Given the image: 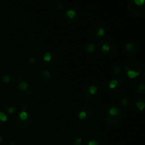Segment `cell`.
Returning a JSON list of instances; mask_svg holds the SVG:
<instances>
[{
    "label": "cell",
    "instance_id": "277c9868",
    "mask_svg": "<svg viewBox=\"0 0 145 145\" xmlns=\"http://www.w3.org/2000/svg\"><path fill=\"white\" fill-rule=\"evenodd\" d=\"M124 72L130 79H135L142 72L141 65L137 61L131 60L126 62L124 65Z\"/></svg>",
    "mask_w": 145,
    "mask_h": 145
},
{
    "label": "cell",
    "instance_id": "e0dca14e",
    "mask_svg": "<svg viewBox=\"0 0 145 145\" xmlns=\"http://www.w3.org/2000/svg\"><path fill=\"white\" fill-rule=\"evenodd\" d=\"M4 109L6 110V111L8 113V114H14L17 110V106L16 104V103H14V101H7L4 105Z\"/></svg>",
    "mask_w": 145,
    "mask_h": 145
},
{
    "label": "cell",
    "instance_id": "603a6c76",
    "mask_svg": "<svg viewBox=\"0 0 145 145\" xmlns=\"http://www.w3.org/2000/svg\"><path fill=\"white\" fill-rule=\"evenodd\" d=\"M121 67H120V66L119 65H117V64H116V65H113V66H112V72H113V74L116 75V76L120 74V72H121Z\"/></svg>",
    "mask_w": 145,
    "mask_h": 145
},
{
    "label": "cell",
    "instance_id": "9c48e42d",
    "mask_svg": "<svg viewBox=\"0 0 145 145\" xmlns=\"http://www.w3.org/2000/svg\"><path fill=\"white\" fill-rule=\"evenodd\" d=\"M64 21L69 25H74L77 22L79 19V14L78 12L74 8H69L67 10L64 14Z\"/></svg>",
    "mask_w": 145,
    "mask_h": 145
},
{
    "label": "cell",
    "instance_id": "5b68a950",
    "mask_svg": "<svg viewBox=\"0 0 145 145\" xmlns=\"http://www.w3.org/2000/svg\"><path fill=\"white\" fill-rule=\"evenodd\" d=\"M127 8L136 17L145 16V0H128Z\"/></svg>",
    "mask_w": 145,
    "mask_h": 145
},
{
    "label": "cell",
    "instance_id": "cb8c5ba5",
    "mask_svg": "<svg viewBox=\"0 0 145 145\" xmlns=\"http://www.w3.org/2000/svg\"><path fill=\"white\" fill-rule=\"evenodd\" d=\"M29 108V103L27 101L24 100L20 103L19 104V108L21 111H26Z\"/></svg>",
    "mask_w": 145,
    "mask_h": 145
},
{
    "label": "cell",
    "instance_id": "ac0fdd59",
    "mask_svg": "<svg viewBox=\"0 0 145 145\" xmlns=\"http://www.w3.org/2000/svg\"><path fill=\"white\" fill-rule=\"evenodd\" d=\"M135 91L139 94L143 95L145 93V82L142 80H137L135 84Z\"/></svg>",
    "mask_w": 145,
    "mask_h": 145
},
{
    "label": "cell",
    "instance_id": "f1b7e54d",
    "mask_svg": "<svg viewBox=\"0 0 145 145\" xmlns=\"http://www.w3.org/2000/svg\"><path fill=\"white\" fill-rule=\"evenodd\" d=\"M56 7L58 10H63L65 8V4L62 2H57L56 4Z\"/></svg>",
    "mask_w": 145,
    "mask_h": 145
},
{
    "label": "cell",
    "instance_id": "9a60e30c",
    "mask_svg": "<svg viewBox=\"0 0 145 145\" xmlns=\"http://www.w3.org/2000/svg\"><path fill=\"white\" fill-rule=\"evenodd\" d=\"M1 79H2V82L6 84H14L17 82L16 76H15L14 74L8 73V72L4 74Z\"/></svg>",
    "mask_w": 145,
    "mask_h": 145
},
{
    "label": "cell",
    "instance_id": "52a82bcc",
    "mask_svg": "<svg viewBox=\"0 0 145 145\" xmlns=\"http://www.w3.org/2000/svg\"><path fill=\"white\" fill-rule=\"evenodd\" d=\"M16 93L21 97L24 98V99H29L33 93V88L25 81L20 82L16 86Z\"/></svg>",
    "mask_w": 145,
    "mask_h": 145
},
{
    "label": "cell",
    "instance_id": "8fae6325",
    "mask_svg": "<svg viewBox=\"0 0 145 145\" xmlns=\"http://www.w3.org/2000/svg\"><path fill=\"white\" fill-rule=\"evenodd\" d=\"M93 117V111L88 107L82 108L78 113V118L82 121H89Z\"/></svg>",
    "mask_w": 145,
    "mask_h": 145
},
{
    "label": "cell",
    "instance_id": "6da1fadb",
    "mask_svg": "<svg viewBox=\"0 0 145 145\" xmlns=\"http://www.w3.org/2000/svg\"><path fill=\"white\" fill-rule=\"evenodd\" d=\"M97 48L105 56L113 57L117 52V44L113 39L109 38H103L99 40Z\"/></svg>",
    "mask_w": 145,
    "mask_h": 145
},
{
    "label": "cell",
    "instance_id": "7c38bea8",
    "mask_svg": "<svg viewBox=\"0 0 145 145\" xmlns=\"http://www.w3.org/2000/svg\"><path fill=\"white\" fill-rule=\"evenodd\" d=\"M98 93V89L96 86L92 84H88L83 89V95L88 99H93Z\"/></svg>",
    "mask_w": 145,
    "mask_h": 145
},
{
    "label": "cell",
    "instance_id": "8992f818",
    "mask_svg": "<svg viewBox=\"0 0 145 145\" xmlns=\"http://www.w3.org/2000/svg\"><path fill=\"white\" fill-rule=\"evenodd\" d=\"M59 61V56L57 52L55 51H48L43 55L42 58V63L45 67L53 68L57 66Z\"/></svg>",
    "mask_w": 145,
    "mask_h": 145
},
{
    "label": "cell",
    "instance_id": "d6986e66",
    "mask_svg": "<svg viewBox=\"0 0 145 145\" xmlns=\"http://www.w3.org/2000/svg\"><path fill=\"white\" fill-rule=\"evenodd\" d=\"M131 104V101H130V98L128 96H125L124 97L122 98L119 102V105H120V108L123 110H126L128 108Z\"/></svg>",
    "mask_w": 145,
    "mask_h": 145
},
{
    "label": "cell",
    "instance_id": "7402d4cb",
    "mask_svg": "<svg viewBox=\"0 0 145 145\" xmlns=\"http://www.w3.org/2000/svg\"><path fill=\"white\" fill-rule=\"evenodd\" d=\"M28 65L31 67V68H36L38 67V65H39V62H38V59L34 57H32L28 59Z\"/></svg>",
    "mask_w": 145,
    "mask_h": 145
},
{
    "label": "cell",
    "instance_id": "f546056e",
    "mask_svg": "<svg viewBox=\"0 0 145 145\" xmlns=\"http://www.w3.org/2000/svg\"><path fill=\"white\" fill-rule=\"evenodd\" d=\"M4 140H5V135L3 132L0 131V144H3V142H4Z\"/></svg>",
    "mask_w": 145,
    "mask_h": 145
},
{
    "label": "cell",
    "instance_id": "4fadbf2b",
    "mask_svg": "<svg viewBox=\"0 0 145 145\" xmlns=\"http://www.w3.org/2000/svg\"><path fill=\"white\" fill-rule=\"evenodd\" d=\"M124 85V82L120 78H114L108 84V87L113 92H119Z\"/></svg>",
    "mask_w": 145,
    "mask_h": 145
},
{
    "label": "cell",
    "instance_id": "3957f363",
    "mask_svg": "<svg viewBox=\"0 0 145 145\" xmlns=\"http://www.w3.org/2000/svg\"><path fill=\"white\" fill-rule=\"evenodd\" d=\"M33 116L26 111H21L16 116L15 123L19 130H27L33 124Z\"/></svg>",
    "mask_w": 145,
    "mask_h": 145
},
{
    "label": "cell",
    "instance_id": "4dcf8cb0",
    "mask_svg": "<svg viewBox=\"0 0 145 145\" xmlns=\"http://www.w3.org/2000/svg\"><path fill=\"white\" fill-rule=\"evenodd\" d=\"M7 145H17V142L15 140H9L7 142Z\"/></svg>",
    "mask_w": 145,
    "mask_h": 145
},
{
    "label": "cell",
    "instance_id": "5bb4252c",
    "mask_svg": "<svg viewBox=\"0 0 145 145\" xmlns=\"http://www.w3.org/2000/svg\"><path fill=\"white\" fill-rule=\"evenodd\" d=\"M38 79L42 82V84H48L51 81V78H52V75H51L50 72L46 69H40L38 72Z\"/></svg>",
    "mask_w": 145,
    "mask_h": 145
},
{
    "label": "cell",
    "instance_id": "2e32d148",
    "mask_svg": "<svg viewBox=\"0 0 145 145\" xmlns=\"http://www.w3.org/2000/svg\"><path fill=\"white\" fill-rule=\"evenodd\" d=\"M84 134L87 140H93L97 136V131L94 127H87L84 130Z\"/></svg>",
    "mask_w": 145,
    "mask_h": 145
},
{
    "label": "cell",
    "instance_id": "7a4b0ae2",
    "mask_svg": "<svg viewBox=\"0 0 145 145\" xmlns=\"http://www.w3.org/2000/svg\"><path fill=\"white\" fill-rule=\"evenodd\" d=\"M105 121L109 126L118 125L123 118V113L121 110L116 107H111L106 110L105 113Z\"/></svg>",
    "mask_w": 145,
    "mask_h": 145
},
{
    "label": "cell",
    "instance_id": "4316f807",
    "mask_svg": "<svg viewBox=\"0 0 145 145\" xmlns=\"http://www.w3.org/2000/svg\"><path fill=\"white\" fill-rule=\"evenodd\" d=\"M16 79L17 82H18V83L25 82V76H24V74H18L16 75Z\"/></svg>",
    "mask_w": 145,
    "mask_h": 145
},
{
    "label": "cell",
    "instance_id": "ba28073f",
    "mask_svg": "<svg viewBox=\"0 0 145 145\" xmlns=\"http://www.w3.org/2000/svg\"><path fill=\"white\" fill-rule=\"evenodd\" d=\"M90 35L93 39L101 38L106 33V29L101 23H94L90 28Z\"/></svg>",
    "mask_w": 145,
    "mask_h": 145
},
{
    "label": "cell",
    "instance_id": "484cf974",
    "mask_svg": "<svg viewBox=\"0 0 145 145\" xmlns=\"http://www.w3.org/2000/svg\"><path fill=\"white\" fill-rule=\"evenodd\" d=\"M82 138L79 136H76L73 139L72 145H82Z\"/></svg>",
    "mask_w": 145,
    "mask_h": 145
},
{
    "label": "cell",
    "instance_id": "83f0119b",
    "mask_svg": "<svg viewBox=\"0 0 145 145\" xmlns=\"http://www.w3.org/2000/svg\"><path fill=\"white\" fill-rule=\"evenodd\" d=\"M85 145H102L99 142V141L97 140H89L87 143H86Z\"/></svg>",
    "mask_w": 145,
    "mask_h": 145
},
{
    "label": "cell",
    "instance_id": "ffe728a7",
    "mask_svg": "<svg viewBox=\"0 0 145 145\" xmlns=\"http://www.w3.org/2000/svg\"><path fill=\"white\" fill-rule=\"evenodd\" d=\"M135 106L137 110L142 111L145 109V99L144 98H138L135 102Z\"/></svg>",
    "mask_w": 145,
    "mask_h": 145
},
{
    "label": "cell",
    "instance_id": "d4e9b609",
    "mask_svg": "<svg viewBox=\"0 0 145 145\" xmlns=\"http://www.w3.org/2000/svg\"><path fill=\"white\" fill-rule=\"evenodd\" d=\"M8 120V117L4 112L0 111V125H4Z\"/></svg>",
    "mask_w": 145,
    "mask_h": 145
},
{
    "label": "cell",
    "instance_id": "1f68e13d",
    "mask_svg": "<svg viewBox=\"0 0 145 145\" xmlns=\"http://www.w3.org/2000/svg\"><path fill=\"white\" fill-rule=\"evenodd\" d=\"M142 76H143V78H144V79H145V71L144 72H143V74H142Z\"/></svg>",
    "mask_w": 145,
    "mask_h": 145
},
{
    "label": "cell",
    "instance_id": "44dd1931",
    "mask_svg": "<svg viewBox=\"0 0 145 145\" xmlns=\"http://www.w3.org/2000/svg\"><path fill=\"white\" fill-rule=\"evenodd\" d=\"M85 52L88 54H93L96 52V45L93 42H87L84 45Z\"/></svg>",
    "mask_w": 145,
    "mask_h": 145
},
{
    "label": "cell",
    "instance_id": "30bf717a",
    "mask_svg": "<svg viewBox=\"0 0 145 145\" xmlns=\"http://www.w3.org/2000/svg\"><path fill=\"white\" fill-rule=\"evenodd\" d=\"M124 54L129 58H134L137 54V48L135 44L132 42H127L123 47Z\"/></svg>",
    "mask_w": 145,
    "mask_h": 145
}]
</instances>
